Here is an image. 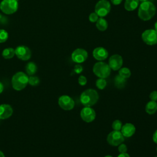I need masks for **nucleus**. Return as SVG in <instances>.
Listing matches in <instances>:
<instances>
[{"mask_svg":"<svg viewBox=\"0 0 157 157\" xmlns=\"http://www.w3.org/2000/svg\"><path fill=\"white\" fill-rule=\"evenodd\" d=\"M155 6L151 2L148 1L140 4L138 10V16L141 20L148 21L155 15Z\"/></svg>","mask_w":157,"mask_h":157,"instance_id":"f257e3e1","label":"nucleus"},{"mask_svg":"<svg viewBox=\"0 0 157 157\" xmlns=\"http://www.w3.org/2000/svg\"><path fill=\"white\" fill-rule=\"evenodd\" d=\"M99 99L98 92L93 89H88L80 95V102L85 107H90L96 104Z\"/></svg>","mask_w":157,"mask_h":157,"instance_id":"f03ea898","label":"nucleus"},{"mask_svg":"<svg viewBox=\"0 0 157 157\" xmlns=\"http://www.w3.org/2000/svg\"><path fill=\"white\" fill-rule=\"evenodd\" d=\"M29 77L23 72H18L12 78V85L13 89L20 91L24 89L28 83Z\"/></svg>","mask_w":157,"mask_h":157,"instance_id":"7ed1b4c3","label":"nucleus"},{"mask_svg":"<svg viewBox=\"0 0 157 157\" xmlns=\"http://www.w3.org/2000/svg\"><path fill=\"white\" fill-rule=\"evenodd\" d=\"M94 74L99 78H107L110 74V67L109 64L104 62L96 63L93 68Z\"/></svg>","mask_w":157,"mask_h":157,"instance_id":"20e7f679","label":"nucleus"},{"mask_svg":"<svg viewBox=\"0 0 157 157\" xmlns=\"http://www.w3.org/2000/svg\"><path fill=\"white\" fill-rule=\"evenodd\" d=\"M18 4L17 0H2L0 3V9L6 14H12L17 10Z\"/></svg>","mask_w":157,"mask_h":157,"instance_id":"39448f33","label":"nucleus"},{"mask_svg":"<svg viewBox=\"0 0 157 157\" xmlns=\"http://www.w3.org/2000/svg\"><path fill=\"white\" fill-rule=\"evenodd\" d=\"M110 4L107 0H100L96 3L94 10L98 16L104 17L110 12Z\"/></svg>","mask_w":157,"mask_h":157,"instance_id":"423d86ee","label":"nucleus"},{"mask_svg":"<svg viewBox=\"0 0 157 157\" xmlns=\"http://www.w3.org/2000/svg\"><path fill=\"white\" fill-rule=\"evenodd\" d=\"M142 39L147 45H155L157 44V31L155 29H147L142 34Z\"/></svg>","mask_w":157,"mask_h":157,"instance_id":"0eeeda50","label":"nucleus"},{"mask_svg":"<svg viewBox=\"0 0 157 157\" xmlns=\"http://www.w3.org/2000/svg\"><path fill=\"white\" fill-rule=\"evenodd\" d=\"M107 140L110 145L117 146L124 141V136L120 131L114 130L108 134Z\"/></svg>","mask_w":157,"mask_h":157,"instance_id":"6e6552de","label":"nucleus"},{"mask_svg":"<svg viewBox=\"0 0 157 157\" xmlns=\"http://www.w3.org/2000/svg\"><path fill=\"white\" fill-rule=\"evenodd\" d=\"M59 107L65 110H70L74 107L75 103L74 100L67 95H63L58 99Z\"/></svg>","mask_w":157,"mask_h":157,"instance_id":"1a4fd4ad","label":"nucleus"},{"mask_svg":"<svg viewBox=\"0 0 157 157\" xmlns=\"http://www.w3.org/2000/svg\"><path fill=\"white\" fill-rule=\"evenodd\" d=\"M16 56L20 59L23 61L28 60L31 56L30 49L25 45H20L15 50Z\"/></svg>","mask_w":157,"mask_h":157,"instance_id":"9d476101","label":"nucleus"},{"mask_svg":"<svg viewBox=\"0 0 157 157\" xmlns=\"http://www.w3.org/2000/svg\"><path fill=\"white\" fill-rule=\"evenodd\" d=\"M71 58L75 63H82L87 59L88 53L83 48H77L72 52Z\"/></svg>","mask_w":157,"mask_h":157,"instance_id":"9b49d317","label":"nucleus"},{"mask_svg":"<svg viewBox=\"0 0 157 157\" xmlns=\"http://www.w3.org/2000/svg\"><path fill=\"white\" fill-rule=\"evenodd\" d=\"M80 117L84 121L90 123L96 118V112L90 107H85L80 112Z\"/></svg>","mask_w":157,"mask_h":157,"instance_id":"f8f14e48","label":"nucleus"},{"mask_svg":"<svg viewBox=\"0 0 157 157\" xmlns=\"http://www.w3.org/2000/svg\"><path fill=\"white\" fill-rule=\"evenodd\" d=\"M123 64L122 57L117 54L112 55L109 60V66L110 69L117 71L119 70Z\"/></svg>","mask_w":157,"mask_h":157,"instance_id":"ddd939ff","label":"nucleus"},{"mask_svg":"<svg viewBox=\"0 0 157 157\" xmlns=\"http://www.w3.org/2000/svg\"><path fill=\"white\" fill-rule=\"evenodd\" d=\"M93 55L96 59L98 61H102L107 58L108 52L105 48L99 47L94 49Z\"/></svg>","mask_w":157,"mask_h":157,"instance_id":"4468645a","label":"nucleus"},{"mask_svg":"<svg viewBox=\"0 0 157 157\" xmlns=\"http://www.w3.org/2000/svg\"><path fill=\"white\" fill-rule=\"evenodd\" d=\"M13 113L12 107L9 104L0 105V119L4 120L9 118Z\"/></svg>","mask_w":157,"mask_h":157,"instance_id":"2eb2a0df","label":"nucleus"},{"mask_svg":"<svg viewBox=\"0 0 157 157\" xmlns=\"http://www.w3.org/2000/svg\"><path fill=\"white\" fill-rule=\"evenodd\" d=\"M121 132L122 133L123 136L124 137H129L132 136L136 132V128L134 125H133L132 123H126L124 124L121 129Z\"/></svg>","mask_w":157,"mask_h":157,"instance_id":"dca6fc26","label":"nucleus"},{"mask_svg":"<svg viewBox=\"0 0 157 157\" xmlns=\"http://www.w3.org/2000/svg\"><path fill=\"white\" fill-rule=\"evenodd\" d=\"M139 2V0H126L124 7L126 10L132 11L138 7Z\"/></svg>","mask_w":157,"mask_h":157,"instance_id":"f3484780","label":"nucleus"},{"mask_svg":"<svg viewBox=\"0 0 157 157\" xmlns=\"http://www.w3.org/2000/svg\"><path fill=\"white\" fill-rule=\"evenodd\" d=\"M157 110V103L156 101H151L148 102L145 106V111L150 115L155 113Z\"/></svg>","mask_w":157,"mask_h":157,"instance_id":"a211bd4d","label":"nucleus"},{"mask_svg":"<svg viewBox=\"0 0 157 157\" xmlns=\"http://www.w3.org/2000/svg\"><path fill=\"white\" fill-rule=\"evenodd\" d=\"M126 78H124L120 76V75H116L114 79V83L115 86L118 88H123L125 86V85L126 83Z\"/></svg>","mask_w":157,"mask_h":157,"instance_id":"6ab92c4d","label":"nucleus"},{"mask_svg":"<svg viewBox=\"0 0 157 157\" xmlns=\"http://www.w3.org/2000/svg\"><path fill=\"white\" fill-rule=\"evenodd\" d=\"M96 26V28L99 31H104L107 29L108 24H107V21L104 18H103L102 17H101V18H98V20H97Z\"/></svg>","mask_w":157,"mask_h":157,"instance_id":"aec40b11","label":"nucleus"},{"mask_svg":"<svg viewBox=\"0 0 157 157\" xmlns=\"http://www.w3.org/2000/svg\"><path fill=\"white\" fill-rule=\"evenodd\" d=\"M25 69L28 75L31 76L34 75L37 71L36 64L33 62H29L26 65Z\"/></svg>","mask_w":157,"mask_h":157,"instance_id":"412c9836","label":"nucleus"},{"mask_svg":"<svg viewBox=\"0 0 157 157\" xmlns=\"http://www.w3.org/2000/svg\"><path fill=\"white\" fill-rule=\"evenodd\" d=\"M15 55V50L11 47L5 48L2 53V55L3 58L5 59H10L13 58Z\"/></svg>","mask_w":157,"mask_h":157,"instance_id":"4be33fe9","label":"nucleus"},{"mask_svg":"<svg viewBox=\"0 0 157 157\" xmlns=\"http://www.w3.org/2000/svg\"><path fill=\"white\" fill-rule=\"evenodd\" d=\"M119 75L120 76H121L122 77L124 78H128L131 76V71L130 70L127 68V67H123V68H120L119 70Z\"/></svg>","mask_w":157,"mask_h":157,"instance_id":"5701e85b","label":"nucleus"},{"mask_svg":"<svg viewBox=\"0 0 157 157\" xmlns=\"http://www.w3.org/2000/svg\"><path fill=\"white\" fill-rule=\"evenodd\" d=\"M40 82L39 78L36 76H30L28 79V83L31 86H37Z\"/></svg>","mask_w":157,"mask_h":157,"instance_id":"b1692460","label":"nucleus"},{"mask_svg":"<svg viewBox=\"0 0 157 157\" xmlns=\"http://www.w3.org/2000/svg\"><path fill=\"white\" fill-rule=\"evenodd\" d=\"M106 84H107V82L105 80L104 78H99V79L97 80L96 82V86L100 89V90H102L104 89L105 86H106Z\"/></svg>","mask_w":157,"mask_h":157,"instance_id":"393cba45","label":"nucleus"},{"mask_svg":"<svg viewBox=\"0 0 157 157\" xmlns=\"http://www.w3.org/2000/svg\"><path fill=\"white\" fill-rule=\"evenodd\" d=\"M9 35L7 32L4 29H0V43L6 42L8 39Z\"/></svg>","mask_w":157,"mask_h":157,"instance_id":"a878e982","label":"nucleus"},{"mask_svg":"<svg viewBox=\"0 0 157 157\" xmlns=\"http://www.w3.org/2000/svg\"><path fill=\"white\" fill-rule=\"evenodd\" d=\"M112 126L114 130L120 131L122 127V123L119 120H116L113 122Z\"/></svg>","mask_w":157,"mask_h":157,"instance_id":"bb28decb","label":"nucleus"},{"mask_svg":"<svg viewBox=\"0 0 157 157\" xmlns=\"http://www.w3.org/2000/svg\"><path fill=\"white\" fill-rule=\"evenodd\" d=\"M99 16L95 13V12H93V13H91L89 15V20L90 21L92 22V23H94V22H96L97 20H98Z\"/></svg>","mask_w":157,"mask_h":157,"instance_id":"cd10ccee","label":"nucleus"},{"mask_svg":"<svg viewBox=\"0 0 157 157\" xmlns=\"http://www.w3.org/2000/svg\"><path fill=\"white\" fill-rule=\"evenodd\" d=\"M78 83H79L80 85H82V86L85 85L86 83V82H87L86 78L85 76H83V75H80V76L78 77Z\"/></svg>","mask_w":157,"mask_h":157,"instance_id":"c85d7f7f","label":"nucleus"},{"mask_svg":"<svg viewBox=\"0 0 157 157\" xmlns=\"http://www.w3.org/2000/svg\"><path fill=\"white\" fill-rule=\"evenodd\" d=\"M128 148H127V146L125 144H120L119 147H118V151L120 153H126L127 151Z\"/></svg>","mask_w":157,"mask_h":157,"instance_id":"c756f323","label":"nucleus"},{"mask_svg":"<svg viewBox=\"0 0 157 157\" xmlns=\"http://www.w3.org/2000/svg\"><path fill=\"white\" fill-rule=\"evenodd\" d=\"M150 98L151 101H157V91H153L150 94Z\"/></svg>","mask_w":157,"mask_h":157,"instance_id":"7c9ffc66","label":"nucleus"},{"mask_svg":"<svg viewBox=\"0 0 157 157\" xmlns=\"http://www.w3.org/2000/svg\"><path fill=\"white\" fill-rule=\"evenodd\" d=\"M83 71V67L82 66L77 64L74 67V71L77 73V74H80V72H82Z\"/></svg>","mask_w":157,"mask_h":157,"instance_id":"2f4dec72","label":"nucleus"},{"mask_svg":"<svg viewBox=\"0 0 157 157\" xmlns=\"http://www.w3.org/2000/svg\"><path fill=\"white\" fill-rule=\"evenodd\" d=\"M153 140L154 142H155L156 144H157V129L156 130V131L154 132L153 136Z\"/></svg>","mask_w":157,"mask_h":157,"instance_id":"473e14b6","label":"nucleus"},{"mask_svg":"<svg viewBox=\"0 0 157 157\" xmlns=\"http://www.w3.org/2000/svg\"><path fill=\"white\" fill-rule=\"evenodd\" d=\"M111 2L113 4L117 6L120 4L122 2V0H111Z\"/></svg>","mask_w":157,"mask_h":157,"instance_id":"72a5a7b5","label":"nucleus"},{"mask_svg":"<svg viewBox=\"0 0 157 157\" xmlns=\"http://www.w3.org/2000/svg\"><path fill=\"white\" fill-rule=\"evenodd\" d=\"M118 157H130V156L126 153H120Z\"/></svg>","mask_w":157,"mask_h":157,"instance_id":"f704fd0d","label":"nucleus"},{"mask_svg":"<svg viewBox=\"0 0 157 157\" xmlns=\"http://www.w3.org/2000/svg\"><path fill=\"white\" fill-rule=\"evenodd\" d=\"M3 90H4L3 84L0 82V93H1L3 91Z\"/></svg>","mask_w":157,"mask_h":157,"instance_id":"c9c22d12","label":"nucleus"},{"mask_svg":"<svg viewBox=\"0 0 157 157\" xmlns=\"http://www.w3.org/2000/svg\"><path fill=\"white\" fill-rule=\"evenodd\" d=\"M155 30L156 31H157V21H156V23H155Z\"/></svg>","mask_w":157,"mask_h":157,"instance_id":"e433bc0d","label":"nucleus"},{"mask_svg":"<svg viewBox=\"0 0 157 157\" xmlns=\"http://www.w3.org/2000/svg\"><path fill=\"white\" fill-rule=\"evenodd\" d=\"M0 157H5L4 153L1 151H0Z\"/></svg>","mask_w":157,"mask_h":157,"instance_id":"4c0bfd02","label":"nucleus"},{"mask_svg":"<svg viewBox=\"0 0 157 157\" xmlns=\"http://www.w3.org/2000/svg\"><path fill=\"white\" fill-rule=\"evenodd\" d=\"M139 1H140V2H145V1H148V0H139Z\"/></svg>","mask_w":157,"mask_h":157,"instance_id":"58836bf2","label":"nucleus"},{"mask_svg":"<svg viewBox=\"0 0 157 157\" xmlns=\"http://www.w3.org/2000/svg\"><path fill=\"white\" fill-rule=\"evenodd\" d=\"M105 157H112V156H110V155H107V156H105Z\"/></svg>","mask_w":157,"mask_h":157,"instance_id":"ea45409f","label":"nucleus"},{"mask_svg":"<svg viewBox=\"0 0 157 157\" xmlns=\"http://www.w3.org/2000/svg\"><path fill=\"white\" fill-rule=\"evenodd\" d=\"M1 13H0V18H1Z\"/></svg>","mask_w":157,"mask_h":157,"instance_id":"a19ab883","label":"nucleus"},{"mask_svg":"<svg viewBox=\"0 0 157 157\" xmlns=\"http://www.w3.org/2000/svg\"><path fill=\"white\" fill-rule=\"evenodd\" d=\"M17 1H18V0H17Z\"/></svg>","mask_w":157,"mask_h":157,"instance_id":"79ce46f5","label":"nucleus"},{"mask_svg":"<svg viewBox=\"0 0 157 157\" xmlns=\"http://www.w3.org/2000/svg\"><path fill=\"white\" fill-rule=\"evenodd\" d=\"M156 150H157V148H156Z\"/></svg>","mask_w":157,"mask_h":157,"instance_id":"37998d69","label":"nucleus"},{"mask_svg":"<svg viewBox=\"0 0 157 157\" xmlns=\"http://www.w3.org/2000/svg\"><path fill=\"white\" fill-rule=\"evenodd\" d=\"M155 157H157V156H155Z\"/></svg>","mask_w":157,"mask_h":157,"instance_id":"c03bdc74","label":"nucleus"}]
</instances>
